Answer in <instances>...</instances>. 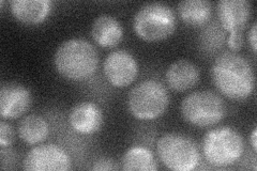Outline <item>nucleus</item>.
Instances as JSON below:
<instances>
[{
	"label": "nucleus",
	"instance_id": "f257e3e1",
	"mask_svg": "<svg viewBox=\"0 0 257 171\" xmlns=\"http://www.w3.org/2000/svg\"><path fill=\"white\" fill-rule=\"evenodd\" d=\"M214 87L223 96L232 101H244L255 88V73L248 60L235 52L216 57L210 70Z\"/></svg>",
	"mask_w": 257,
	"mask_h": 171
},
{
	"label": "nucleus",
	"instance_id": "f03ea898",
	"mask_svg": "<svg viewBox=\"0 0 257 171\" xmlns=\"http://www.w3.org/2000/svg\"><path fill=\"white\" fill-rule=\"evenodd\" d=\"M100 57L96 48L85 39L73 38L62 42L55 53L54 63L59 74L68 80L84 81L94 75Z\"/></svg>",
	"mask_w": 257,
	"mask_h": 171
},
{
	"label": "nucleus",
	"instance_id": "7ed1b4c3",
	"mask_svg": "<svg viewBox=\"0 0 257 171\" xmlns=\"http://www.w3.org/2000/svg\"><path fill=\"white\" fill-rule=\"evenodd\" d=\"M202 150L209 165L219 168L228 167L243 155L244 139L234 127H215L205 134Z\"/></svg>",
	"mask_w": 257,
	"mask_h": 171
},
{
	"label": "nucleus",
	"instance_id": "20e7f679",
	"mask_svg": "<svg viewBox=\"0 0 257 171\" xmlns=\"http://www.w3.org/2000/svg\"><path fill=\"white\" fill-rule=\"evenodd\" d=\"M177 27L174 10L162 3L142 6L133 19L136 36L146 42H159L173 36Z\"/></svg>",
	"mask_w": 257,
	"mask_h": 171
},
{
	"label": "nucleus",
	"instance_id": "39448f33",
	"mask_svg": "<svg viewBox=\"0 0 257 171\" xmlns=\"http://www.w3.org/2000/svg\"><path fill=\"white\" fill-rule=\"evenodd\" d=\"M126 104L134 118L151 121L164 115L170 105V95L159 80L146 79L131 89Z\"/></svg>",
	"mask_w": 257,
	"mask_h": 171
},
{
	"label": "nucleus",
	"instance_id": "423d86ee",
	"mask_svg": "<svg viewBox=\"0 0 257 171\" xmlns=\"http://www.w3.org/2000/svg\"><path fill=\"white\" fill-rule=\"evenodd\" d=\"M157 154L161 162L173 171H192L200 162L196 142L180 133H165L157 142Z\"/></svg>",
	"mask_w": 257,
	"mask_h": 171
},
{
	"label": "nucleus",
	"instance_id": "0eeeda50",
	"mask_svg": "<svg viewBox=\"0 0 257 171\" xmlns=\"http://www.w3.org/2000/svg\"><path fill=\"white\" fill-rule=\"evenodd\" d=\"M182 118L197 127L214 126L226 116V104L211 90H199L184 97L180 105Z\"/></svg>",
	"mask_w": 257,
	"mask_h": 171
},
{
	"label": "nucleus",
	"instance_id": "6e6552de",
	"mask_svg": "<svg viewBox=\"0 0 257 171\" xmlns=\"http://www.w3.org/2000/svg\"><path fill=\"white\" fill-rule=\"evenodd\" d=\"M71 167L68 152L55 143L34 146L23 160V169L28 171H68Z\"/></svg>",
	"mask_w": 257,
	"mask_h": 171
},
{
	"label": "nucleus",
	"instance_id": "1a4fd4ad",
	"mask_svg": "<svg viewBox=\"0 0 257 171\" xmlns=\"http://www.w3.org/2000/svg\"><path fill=\"white\" fill-rule=\"evenodd\" d=\"M139 63L134 56L124 50L107 55L103 62V72L108 83L116 88L130 86L139 75Z\"/></svg>",
	"mask_w": 257,
	"mask_h": 171
},
{
	"label": "nucleus",
	"instance_id": "9d476101",
	"mask_svg": "<svg viewBox=\"0 0 257 171\" xmlns=\"http://www.w3.org/2000/svg\"><path fill=\"white\" fill-rule=\"evenodd\" d=\"M31 105V93L22 84L8 81L0 88V116L18 119L25 115Z\"/></svg>",
	"mask_w": 257,
	"mask_h": 171
},
{
	"label": "nucleus",
	"instance_id": "9b49d317",
	"mask_svg": "<svg viewBox=\"0 0 257 171\" xmlns=\"http://www.w3.org/2000/svg\"><path fill=\"white\" fill-rule=\"evenodd\" d=\"M216 14L225 31L243 32L251 18L252 5L247 0H221L216 4Z\"/></svg>",
	"mask_w": 257,
	"mask_h": 171
},
{
	"label": "nucleus",
	"instance_id": "f8f14e48",
	"mask_svg": "<svg viewBox=\"0 0 257 171\" xmlns=\"http://www.w3.org/2000/svg\"><path fill=\"white\" fill-rule=\"evenodd\" d=\"M104 122L103 111L94 102H79L69 113V123L78 134L92 135L99 132Z\"/></svg>",
	"mask_w": 257,
	"mask_h": 171
},
{
	"label": "nucleus",
	"instance_id": "ddd939ff",
	"mask_svg": "<svg viewBox=\"0 0 257 171\" xmlns=\"http://www.w3.org/2000/svg\"><path fill=\"white\" fill-rule=\"evenodd\" d=\"M165 79L172 90L176 92H186L199 83V68L190 60L179 59L167 68Z\"/></svg>",
	"mask_w": 257,
	"mask_h": 171
},
{
	"label": "nucleus",
	"instance_id": "4468645a",
	"mask_svg": "<svg viewBox=\"0 0 257 171\" xmlns=\"http://www.w3.org/2000/svg\"><path fill=\"white\" fill-rule=\"evenodd\" d=\"M91 37L102 47H115L123 39V27L112 15L101 14L92 23Z\"/></svg>",
	"mask_w": 257,
	"mask_h": 171
},
{
	"label": "nucleus",
	"instance_id": "2eb2a0df",
	"mask_svg": "<svg viewBox=\"0 0 257 171\" xmlns=\"http://www.w3.org/2000/svg\"><path fill=\"white\" fill-rule=\"evenodd\" d=\"M50 0H13L10 3L12 15L26 25H38L43 23L52 11Z\"/></svg>",
	"mask_w": 257,
	"mask_h": 171
},
{
	"label": "nucleus",
	"instance_id": "dca6fc26",
	"mask_svg": "<svg viewBox=\"0 0 257 171\" xmlns=\"http://www.w3.org/2000/svg\"><path fill=\"white\" fill-rule=\"evenodd\" d=\"M180 20L190 27H203L212 16V4L208 0H186L178 4Z\"/></svg>",
	"mask_w": 257,
	"mask_h": 171
},
{
	"label": "nucleus",
	"instance_id": "f3484780",
	"mask_svg": "<svg viewBox=\"0 0 257 171\" xmlns=\"http://www.w3.org/2000/svg\"><path fill=\"white\" fill-rule=\"evenodd\" d=\"M122 169L125 171H157L158 161L148 148L134 145L127 149L121 159Z\"/></svg>",
	"mask_w": 257,
	"mask_h": 171
},
{
	"label": "nucleus",
	"instance_id": "a211bd4d",
	"mask_svg": "<svg viewBox=\"0 0 257 171\" xmlns=\"http://www.w3.org/2000/svg\"><path fill=\"white\" fill-rule=\"evenodd\" d=\"M19 137L27 144L36 145L43 142L50 134L47 121L38 115H29L19 124Z\"/></svg>",
	"mask_w": 257,
	"mask_h": 171
},
{
	"label": "nucleus",
	"instance_id": "6ab92c4d",
	"mask_svg": "<svg viewBox=\"0 0 257 171\" xmlns=\"http://www.w3.org/2000/svg\"><path fill=\"white\" fill-rule=\"evenodd\" d=\"M15 138V133L13 126L7 122L6 119H3L0 121V145L2 148H9V146L13 143Z\"/></svg>",
	"mask_w": 257,
	"mask_h": 171
},
{
	"label": "nucleus",
	"instance_id": "aec40b11",
	"mask_svg": "<svg viewBox=\"0 0 257 171\" xmlns=\"http://www.w3.org/2000/svg\"><path fill=\"white\" fill-rule=\"evenodd\" d=\"M91 169L96 171H114L119 170V166L114 159L108 157H100L93 161Z\"/></svg>",
	"mask_w": 257,
	"mask_h": 171
},
{
	"label": "nucleus",
	"instance_id": "412c9836",
	"mask_svg": "<svg viewBox=\"0 0 257 171\" xmlns=\"http://www.w3.org/2000/svg\"><path fill=\"white\" fill-rule=\"evenodd\" d=\"M243 45V32H232L227 37V46L231 52H238Z\"/></svg>",
	"mask_w": 257,
	"mask_h": 171
},
{
	"label": "nucleus",
	"instance_id": "4be33fe9",
	"mask_svg": "<svg viewBox=\"0 0 257 171\" xmlns=\"http://www.w3.org/2000/svg\"><path fill=\"white\" fill-rule=\"evenodd\" d=\"M256 27L257 24L253 23V25L251 26L250 30H248V43L251 45V48L254 54H256L257 51V41H256Z\"/></svg>",
	"mask_w": 257,
	"mask_h": 171
},
{
	"label": "nucleus",
	"instance_id": "5701e85b",
	"mask_svg": "<svg viewBox=\"0 0 257 171\" xmlns=\"http://www.w3.org/2000/svg\"><path fill=\"white\" fill-rule=\"evenodd\" d=\"M256 139H257V128L255 127L252 131V134H251V145H252L254 153L257 152V141H256Z\"/></svg>",
	"mask_w": 257,
	"mask_h": 171
}]
</instances>
